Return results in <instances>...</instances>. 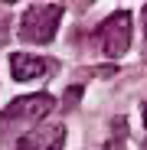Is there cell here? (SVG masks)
I'll return each instance as SVG.
<instances>
[{"label":"cell","mask_w":147,"mask_h":150,"mask_svg":"<svg viewBox=\"0 0 147 150\" xmlns=\"http://www.w3.org/2000/svg\"><path fill=\"white\" fill-rule=\"evenodd\" d=\"M62 20L59 4H33L20 20V39L26 42H49L56 36V26Z\"/></svg>","instance_id":"obj_1"},{"label":"cell","mask_w":147,"mask_h":150,"mask_svg":"<svg viewBox=\"0 0 147 150\" xmlns=\"http://www.w3.org/2000/svg\"><path fill=\"white\" fill-rule=\"evenodd\" d=\"M98 42H102L105 56H111V59L124 56V49H128V42H131V13H128V10L111 13L102 26H98Z\"/></svg>","instance_id":"obj_2"},{"label":"cell","mask_w":147,"mask_h":150,"mask_svg":"<svg viewBox=\"0 0 147 150\" xmlns=\"http://www.w3.org/2000/svg\"><path fill=\"white\" fill-rule=\"evenodd\" d=\"M10 69H13V79L16 82H30V79H39V75L53 72V62L49 59H39V56H23L16 52L10 59Z\"/></svg>","instance_id":"obj_5"},{"label":"cell","mask_w":147,"mask_h":150,"mask_svg":"<svg viewBox=\"0 0 147 150\" xmlns=\"http://www.w3.org/2000/svg\"><path fill=\"white\" fill-rule=\"evenodd\" d=\"M105 150H124V144H121V140H118V137H111V140H108V144H105Z\"/></svg>","instance_id":"obj_6"},{"label":"cell","mask_w":147,"mask_h":150,"mask_svg":"<svg viewBox=\"0 0 147 150\" xmlns=\"http://www.w3.org/2000/svg\"><path fill=\"white\" fill-rule=\"evenodd\" d=\"M62 140H65V127L62 124H43L33 134L20 137L16 150H62Z\"/></svg>","instance_id":"obj_4"},{"label":"cell","mask_w":147,"mask_h":150,"mask_svg":"<svg viewBox=\"0 0 147 150\" xmlns=\"http://www.w3.org/2000/svg\"><path fill=\"white\" fill-rule=\"evenodd\" d=\"M49 108H53V98L49 95H26V98H16V101L7 105L4 117H0V127H10L16 121H36L43 117Z\"/></svg>","instance_id":"obj_3"},{"label":"cell","mask_w":147,"mask_h":150,"mask_svg":"<svg viewBox=\"0 0 147 150\" xmlns=\"http://www.w3.org/2000/svg\"><path fill=\"white\" fill-rule=\"evenodd\" d=\"M144 124H147V105H144Z\"/></svg>","instance_id":"obj_8"},{"label":"cell","mask_w":147,"mask_h":150,"mask_svg":"<svg viewBox=\"0 0 147 150\" xmlns=\"http://www.w3.org/2000/svg\"><path fill=\"white\" fill-rule=\"evenodd\" d=\"M144 26H147V7H144Z\"/></svg>","instance_id":"obj_7"}]
</instances>
